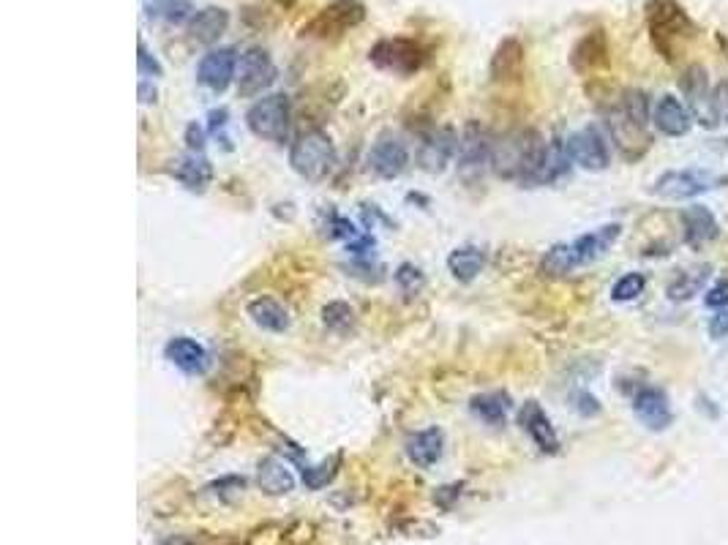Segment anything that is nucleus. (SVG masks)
Segmentation results:
<instances>
[{
    "label": "nucleus",
    "mask_w": 728,
    "mask_h": 545,
    "mask_svg": "<svg viewBox=\"0 0 728 545\" xmlns=\"http://www.w3.org/2000/svg\"><path fill=\"white\" fill-rule=\"evenodd\" d=\"M546 156H549V142H543L535 131H513L494 142L491 167L505 180L546 183Z\"/></svg>",
    "instance_id": "nucleus-1"
},
{
    "label": "nucleus",
    "mask_w": 728,
    "mask_h": 545,
    "mask_svg": "<svg viewBox=\"0 0 728 545\" xmlns=\"http://www.w3.org/2000/svg\"><path fill=\"white\" fill-rule=\"evenodd\" d=\"M644 17H647L649 39L655 44V50L669 63H677L696 39V25L688 17V11L677 0H649L644 6Z\"/></svg>",
    "instance_id": "nucleus-2"
},
{
    "label": "nucleus",
    "mask_w": 728,
    "mask_h": 545,
    "mask_svg": "<svg viewBox=\"0 0 728 545\" xmlns=\"http://www.w3.org/2000/svg\"><path fill=\"white\" fill-rule=\"evenodd\" d=\"M290 167L295 175L311 183H320L336 167V148L325 131H306L290 148Z\"/></svg>",
    "instance_id": "nucleus-3"
},
{
    "label": "nucleus",
    "mask_w": 728,
    "mask_h": 545,
    "mask_svg": "<svg viewBox=\"0 0 728 545\" xmlns=\"http://www.w3.org/2000/svg\"><path fill=\"white\" fill-rule=\"evenodd\" d=\"M246 126L257 139L281 145L290 137L292 126V104L284 93H270L262 96L260 101H254L251 109L246 112Z\"/></svg>",
    "instance_id": "nucleus-4"
},
{
    "label": "nucleus",
    "mask_w": 728,
    "mask_h": 545,
    "mask_svg": "<svg viewBox=\"0 0 728 545\" xmlns=\"http://www.w3.org/2000/svg\"><path fill=\"white\" fill-rule=\"evenodd\" d=\"M728 183L726 175H718L712 169H669L663 172L652 186H649V194H655L660 199H674V202H682V199H696L707 191L723 189Z\"/></svg>",
    "instance_id": "nucleus-5"
},
{
    "label": "nucleus",
    "mask_w": 728,
    "mask_h": 545,
    "mask_svg": "<svg viewBox=\"0 0 728 545\" xmlns=\"http://www.w3.org/2000/svg\"><path fill=\"white\" fill-rule=\"evenodd\" d=\"M363 20H366V6H363V0H333V3H328L317 17H311V20L303 25L300 33H303L306 39H320V41L341 39L344 33H350L352 28H358Z\"/></svg>",
    "instance_id": "nucleus-6"
},
{
    "label": "nucleus",
    "mask_w": 728,
    "mask_h": 545,
    "mask_svg": "<svg viewBox=\"0 0 728 545\" xmlns=\"http://www.w3.org/2000/svg\"><path fill=\"white\" fill-rule=\"evenodd\" d=\"M369 60L382 71H393V74H401V77H409V74H418L426 60H429V52L426 47L415 39H407V36H393V39H382L377 41L369 52Z\"/></svg>",
    "instance_id": "nucleus-7"
},
{
    "label": "nucleus",
    "mask_w": 728,
    "mask_h": 545,
    "mask_svg": "<svg viewBox=\"0 0 728 545\" xmlns=\"http://www.w3.org/2000/svg\"><path fill=\"white\" fill-rule=\"evenodd\" d=\"M273 80H276V66H273V58H270L268 50L249 47L240 55L235 82H238V93L243 99L260 96L262 90H268L273 85Z\"/></svg>",
    "instance_id": "nucleus-8"
},
{
    "label": "nucleus",
    "mask_w": 728,
    "mask_h": 545,
    "mask_svg": "<svg viewBox=\"0 0 728 545\" xmlns=\"http://www.w3.org/2000/svg\"><path fill=\"white\" fill-rule=\"evenodd\" d=\"M491 142L489 131L480 123H467L459 134V145H456V161H459V172L464 178H478L480 172L491 164Z\"/></svg>",
    "instance_id": "nucleus-9"
},
{
    "label": "nucleus",
    "mask_w": 728,
    "mask_h": 545,
    "mask_svg": "<svg viewBox=\"0 0 728 545\" xmlns=\"http://www.w3.org/2000/svg\"><path fill=\"white\" fill-rule=\"evenodd\" d=\"M565 148H568L570 161L579 164L581 169H587V172H603L611 164L609 142L595 126H587V129L570 134Z\"/></svg>",
    "instance_id": "nucleus-10"
},
{
    "label": "nucleus",
    "mask_w": 728,
    "mask_h": 545,
    "mask_svg": "<svg viewBox=\"0 0 728 545\" xmlns=\"http://www.w3.org/2000/svg\"><path fill=\"white\" fill-rule=\"evenodd\" d=\"M238 60L240 58L235 47L210 50L208 55H202L200 66H197V80L210 93H224L235 80V74H238Z\"/></svg>",
    "instance_id": "nucleus-11"
},
{
    "label": "nucleus",
    "mask_w": 728,
    "mask_h": 545,
    "mask_svg": "<svg viewBox=\"0 0 728 545\" xmlns=\"http://www.w3.org/2000/svg\"><path fill=\"white\" fill-rule=\"evenodd\" d=\"M407 164H409L407 145H404L399 137H393V134H382V137L371 145L369 156H366V167H369V172H374V175L382 180L399 178L401 172L407 169Z\"/></svg>",
    "instance_id": "nucleus-12"
},
{
    "label": "nucleus",
    "mask_w": 728,
    "mask_h": 545,
    "mask_svg": "<svg viewBox=\"0 0 728 545\" xmlns=\"http://www.w3.org/2000/svg\"><path fill=\"white\" fill-rule=\"evenodd\" d=\"M633 412L649 431H666L674 423L671 401L663 387H641L633 396Z\"/></svg>",
    "instance_id": "nucleus-13"
},
{
    "label": "nucleus",
    "mask_w": 728,
    "mask_h": 545,
    "mask_svg": "<svg viewBox=\"0 0 728 545\" xmlns=\"http://www.w3.org/2000/svg\"><path fill=\"white\" fill-rule=\"evenodd\" d=\"M609 131L614 142L619 145V150L628 159H636V156H641L649 148L647 123H639L636 118H630L628 112L619 107V104L609 112Z\"/></svg>",
    "instance_id": "nucleus-14"
},
{
    "label": "nucleus",
    "mask_w": 728,
    "mask_h": 545,
    "mask_svg": "<svg viewBox=\"0 0 728 545\" xmlns=\"http://www.w3.org/2000/svg\"><path fill=\"white\" fill-rule=\"evenodd\" d=\"M456 145H459V137L450 129H431L429 134H423V142H420V167L431 175H439L456 156Z\"/></svg>",
    "instance_id": "nucleus-15"
},
{
    "label": "nucleus",
    "mask_w": 728,
    "mask_h": 545,
    "mask_svg": "<svg viewBox=\"0 0 728 545\" xmlns=\"http://www.w3.org/2000/svg\"><path fill=\"white\" fill-rule=\"evenodd\" d=\"M652 123L660 134L666 137H685L690 129H693V112L690 107H685L677 96H660L658 104L652 107Z\"/></svg>",
    "instance_id": "nucleus-16"
},
{
    "label": "nucleus",
    "mask_w": 728,
    "mask_h": 545,
    "mask_svg": "<svg viewBox=\"0 0 728 545\" xmlns=\"http://www.w3.org/2000/svg\"><path fill=\"white\" fill-rule=\"evenodd\" d=\"M519 423H521V428H524V431L529 434V439L538 445L540 453H549V456L551 453H559L557 431H554L549 415L543 412V407H540L538 401H527V404L521 407Z\"/></svg>",
    "instance_id": "nucleus-17"
},
{
    "label": "nucleus",
    "mask_w": 728,
    "mask_h": 545,
    "mask_svg": "<svg viewBox=\"0 0 728 545\" xmlns=\"http://www.w3.org/2000/svg\"><path fill=\"white\" fill-rule=\"evenodd\" d=\"M570 63L579 74H592V71L609 66V39L603 30H589L587 36L573 47Z\"/></svg>",
    "instance_id": "nucleus-18"
},
{
    "label": "nucleus",
    "mask_w": 728,
    "mask_h": 545,
    "mask_svg": "<svg viewBox=\"0 0 728 545\" xmlns=\"http://www.w3.org/2000/svg\"><path fill=\"white\" fill-rule=\"evenodd\" d=\"M622 235V227L619 224H606V227H598L587 232V235H581L570 243V251H573V259H576V265H589V262H595V259L606 257L609 254V248L614 246Z\"/></svg>",
    "instance_id": "nucleus-19"
},
{
    "label": "nucleus",
    "mask_w": 728,
    "mask_h": 545,
    "mask_svg": "<svg viewBox=\"0 0 728 545\" xmlns=\"http://www.w3.org/2000/svg\"><path fill=\"white\" fill-rule=\"evenodd\" d=\"M682 235L690 248H704L720 235L718 218L704 205H690L682 210Z\"/></svg>",
    "instance_id": "nucleus-20"
},
{
    "label": "nucleus",
    "mask_w": 728,
    "mask_h": 545,
    "mask_svg": "<svg viewBox=\"0 0 728 545\" xmlns=\"http://www.w3.org/2000/svg\"><path fill=\"white\" fill-rule=\"evenodd\" d=\"M164 355H167L172 366L180 368L183 374H191V377L205 374V368H208V352L189 336L170 338L167 347H164Z\"/></svg>",
    "instance_id": "nucleus-21"
},
{
    "label": "nucleus",
    "mask_w": 728,
    "mask_h": 545,
    "mask_svg": "<svg viewBox=\"0 0 728 545\" xmlns=\"http://www.w3.org/2000/svg\"><path fill=\"white\" fill-rule=\"evenodd\" d=\"M227 28H230V11L221 6H205L186 25L189 39L197 44H216L227 33Z\"/></svg>",
    "instance_id": "nucleus-22"
},
{
    "label": "nucleus",
    "mask_w": 728,
    "mask_h": 545,
    "mask_svg": "<svg viewBox=\"0 0 728 545\" xmlns=\"http://www.w3.org/2000/svg\"><path fill=\"white\" fill-rule=\"evenodd\" d=\"M172 178L189 191H205L213 180V167L202 153H186L172 161Z\"/></svg>",
    "instance_id": "nucleus-23"
},
{
    "label": "nucleus",
    "mask_w": 728,
    "mask_h": 545,
    "mask_svg": "<svg viewBox=\"0 0 728 545\" xmlns=\"http://www.w3.org/2000/svg\"><path fill=\"white\" fill-rule=\"evenodd\" d=\"M442 450H445V434L437 426L418 431L407 439V458L420 469H429V466L437 464L442 458Z\"/></svg>",
    "instance_id": "nucleus-24"
},
{
    "label": "nucleus",
    "mask_w": 728,
    "mask_h": 545,
    "mask_svg": "<svg viewBox=\"0 0 728 545\" xmlns=\"http://www.w3.org/2000/svg\"><path fill=\"white\" fill-rule=\"evenodd\" d=\"M257 483L268 496H284L295 488V475L281 458H262L257 466Z\"/></svg>",
    "instance_id": "nucleus-25"
},
{
    "label": "nucleus",
    "mask_w": 728,
    "mask_h": 545,
    "mask_svg": "<svg viewBox=\"0 0 728 545\" xmlns=\"http://www.w3.org/2000/svg\"><path fill=\"white\" fill-rule=\"evenodd\" d=\"M246 314L254 325L268 330V333H284L290 327V311L273 298H254L246 306Z\"/></svg>",
    "instance_id": "nucleus-26"
},
{
    "label": "nucleus",
    "mask_w": 728,
    "mask_h": 545,
    "mask_svg": "<svg viewBox=\"0 0 728 545\" xmlns=\"http://www.w3.org/2000/svg\"><path fill=\"white\" fill-rule=\"evenodd\" d=\"M524 69V47L519 39H505L491 58V77L494 82L516 80Z\"/></svg>",
    "instance_id": "nucleus-27"
},
{
    "label": "nucleus",
    "mask_w": 728,
    "mask_h": 545,
    "mask_svg": "<svg viewBox=\"0 0 728 545\" xmlns=\"http://www.w3.org/2000/svg\"><path fill=\"white\" fill-rule=\"evenodd\" d=\"M469 412L478 417L480 423H486L491 428H499L505 426V420H508V412H510V396L508 393H480V396H472L469 401Z\"/></svg>",
    "instance_id": "nucleus-28"
},
{
    "label": "nucleus",
    "mask_w": 728,
    "mask_h": 545,
    "mask_svg": "<svg viewBox=\"0 0 728 545\" xmlns=\"http://www.w3.org/2000/svg\"><path fill=\"white\" fill-rule=\"evenodd\" d=\"M483 268H486V251L480 246H461L456 251H450L448 270L461 284L475 281Z\"/></svg>",
    "instance_id": "nucleus-29"
},
{
    "label": "nucleus",
    "mask_w": 728,
    "mask_h": 545,
    "mask_svg": "<svg viewBox=\"0 0 728 545\" xmlns=\"http://www.w3.org/2000/svg\"><path fill=\"white\" fill-rule=\"evenodd\" d=\"M679 88L685 93V99H688V107L693 109V115L699 112L709 99V74L707 69L701 66V63H690L688 69L682 71V77H679Z\"/></svg>",
    "instance_id": "nucleus-30"
},
{
    "label": "nucleus",
    "mask_w": 728,
    "mask_h": 545,
    "mask_svg": "<svg viewBox=\"0 0 728 545\" xmlns=\"http://www.w3.org/2000/svg\"><path fill=\"white\" fill-rule=\"evenodd\" d=\"M696 120L707 129H718V126L728 123V80L718 82L715 88L709 90L707 104L696 112Z\"/></svg>",
    "instance_id": "nucleus-31"
},
{
    "label": "nucleus",
    "mask_w": 728,
    "mask_h": 545,
    "mask_svg": "<svg viewBox=\"0 0 728 545\" xmlns=\"http://www.w3.org/2000/svg\"><path fill=\"white\" fill-rule=\"evenodd\" d=\"M540 270H543V276H568L573 270H579L576 265V259H573V251H570V243H557V246H551L543 259H540Z\"/></svg>",
    "instance_id": "nucleus-32"
},
{
    "label": "nucleus",
    "mask_w": 728,
    "mask_h": 545,
    "mask_svg": "<svg viewBox=\"0 0 728 545\" xmlns=\"http://www.w3.org/2000/svg\"><path fill=\"white\" fill-rule=\"evenodd\" d=\"M197 14L191 0H161L159 6L150 9L153 20L167 22V25H189L191 17Z\"/></svg>",
    "instance_id": "nucleus-33"
},
{
    "label": "nucleus",
    "mask_w": 728,
    "mask_h": 545,
    "mask_svg": "<svg viewBox=\"0 0 728 545\" xmlns=\"http://www.w3.org/2000/svg\"><path fill=\"white\" fill-rule=\"evenodd\" d=\"M709 276V268H696L688 270V273H679L674 281L669 284V298L671 300H690L693 295H699L704 281Z\"/></svg>",
    "instance_id": "nucleus-34"
},
{
    "label": "nucleus",
    "mask_w": 728,
    "mask_h": 545,
    "mask_svg": "<svg viewBox=\"0 0 728 545\" xmlns=\"http://www.w3.org/2000/svg\"><path fill=\"white\" fill-rule=\"evenodd\" d=\"M322 322L333 333H347V330L355 327V308L350 303H344V300H333V303L322 308Z\"/></svg>",
    "instance_id": "nucleus-35"
},
{
    "label": "nucleus",
    "mask_w": 728,
    "mask_h": 545,
    "mask_svg": "<svg viewBox=\"0 0 728 545\" xmlns=\"http://www.w3.org/2000/svg\"><path fill=\"white\" fill-rule=\"evenodd\" d=\"M647 287V278L641 276V273H625V276L619 278L617 284L611 287V298L617 300V303H630V300H636L644 292Z\"/></svg>",
    "instance_id": "nucleus-36"
},
{
    "label": "nucleus",
    "mask_w": 728,
    "mask_h": 545,
    "mask_svg": "<svg viewBox=\"0 0 728 545\" xmlns=\"http://www.w3.org/2000/svg\"><path fill=\"white\" fill-rule=\"evenodd\" d=\"M393 278H396V284H399V289L404 292V295H415V292H420L423 284H426L423 270H420L418 265H412V262H404V265H399L396 273H393Z\"/></svg>",
    "instance_id": "nucleus-37"
},
{
    "label": "nucleus",
    "mask_w": 728,
    "mask_h": 545,
    "mask_svg": "<svg viewBox=\"0 0 728 545\" xmlns=\"http://www.w3.org/2000/svg\"><path fill=\"white\" fill-rule=\"evenodd\" d=\"M341 458H330V461H325V464L320 466H303V480H306V486L309 488H322V486H328L330 480H333V475H336V466H339Z\"/></svg>",
    "instance_id": "nucleus-38"
},
{
    "label": "nucleus",
    "mask_w": 728,
    "mask_h": 545,
    "mask_svg": "<svg viewBox=\"0 0 728 545\" xmlns=\"http://www.w3.org/2000/svg\"><path fill=\"white\" fill-rule=\"evenodd\" d=\"M137 52H140V55H137L140 74L145 77V80H150V77H161V74H164V66H161L159 58L148 50V44H145V41H140V50Z\"/></svg>",
    "instance_id": "nucleus-39"
},
{
    "label": "nucleus",
    "mask_w": 728,
    "mask_h": 545,
    "mask_svg": "<svg viewBox=\"0 0 728 545\" xmlns=\"http://www.w3.org/2000/svg\"><path fill=\"white\" fill-rule=\"evenodd\" d=\"M709 308H726L728 306V273L720 276L712 287L707 289V298H704Z\"/></svg>",
    "instance_id": "nucleus-40"
},
{
    "label": "nucleus",
    "mask_w": 728,
    "mask_h": 545,
    "mask_svg": "<svg viewBox=\"0 0 728 545\" xmlns=\"http://www.w3.org/2000/svg\"><path fill=\"white\" fill-rule=\"evenodd\" d=\"M243 488H246V480H243V477H224L219 483H213L210 491L219 496V499H232V496H238Z\"/></svg>",
    "instance_id": "nucleus-41"
},
{
    "label": "nucleus",
    "mask_w": 728,
    "mask_h": 545,
    "mask_svg": "<svg viewBox=\"0 0 728 545\" xmlns=\"http://www.w3.org/2000/svg\"><path fill=\"white\" fill-rule=\"evenodd\" d=\"M709 336L715 338V341H723V338H728V306L718 308V311H715V317L709 319Z\"/></svg>",
    "instance_id": "nucleus-42"
},
{
    "label": "nucleus",
    "mask_w": 728,
    "mask_h": 545,
    "mask_svg": "<svg viewBox=\"0 0 728 545\" xmlns=\"http://www.w3.org/2000/svg\"><path fill=\"white\" fill-rule=\"evenodd\" d=\"M186 142H189V153H205V129L191 123L186 129Z\"/></svg>",
    "instance_id": "nucleus-43"
},
{
    "label": "nucleus",
    "mask_w": 728,
    "mask_h": 545,
    "mask_svg": "<svg viewBox=\"0 0 728 545\" xmlns=\"http://www.w3.org/2000/svg\"><path fill=\"white\" fill-rule=\"evenodd\" d=\"M576 409H579L581 415H598L600 412V404H598V398L595 396H589V393H579L576 396Z\"/></svg>",
    "instance_id": "nucleus-44"
},
{
    "label": "nucleus",
    "mask_w": 728,
    "mask_h": 545,
    "mask_svg": "<svg viewBox=\"0 0 728 545\" xmlns=\"http://www.w3.org/2000/svg\"><path fill=\"white\" fill-rule=\"evenodd\" d=\"M227 118H230L227 109H213V112H210V131H213L216 137H219V131L227 129Z\"/></svg>",
    "instance_id": "nucleus-45"
},
{
    "label": "nucleus",
    "mask_w": 728,
    "mask_h": 545,
    "mask_svg": "<svg viewBox=\"0 0 728 545\" xmlns=\"http://www.w3.org/2000/svg\"><path fill=\"white\" fill-rule=\"evenodd\" d=\"M140 101L142 104H153L156 101V85L150 80L140 82Z\"/></svg>",
    "instance_id": "nucleus-46"
}]
</instances>
